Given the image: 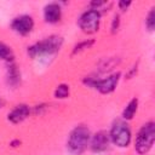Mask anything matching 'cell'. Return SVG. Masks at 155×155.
Listing matches in <instances>:
<instances>
[{"instance_id":"6da1fadb","label":"cell","mask_w":155,"mask_h":155,"mask_svg":"<svg viewBox=\"0 0 155 155\" xmlns=\"http://www.w3.org/2000/svg\"><path fill=\"white\" fill-rule=\"evenodd\" d=\"M90 139H91L90 130L86 126L80 125V126H76L70 132L67 147L70 153L79 155L87 148V145L90 144Z\"/></svg>"},{"instance_id":"7a4b0ae2","label":"cell","mask_w":155,"mask_h":155,"mask_svg":"<svg viewBox=\"0 0 155 155\" xmlns=\"http://www.w3.org/2000/svg\"><path fill=\"white\" fill-rule=\"evenodd\" d=\"M63 45V39L57 35L48 36L33 46L28 47V53L31 57H38V56H45V54H52L56 53L61 50Z\"/></svg>"},{"instance_id":"3957f363","label":"cell","mask_w":155,"mask_h":155,"mask_svg":"<svg viewBox=\"0 0 155 155\" xmlns=\"http://www.w3.org/2000/svg\"><path fill=\"white\" fill-rule=\"evenodd\" d=\"M154 139H155V125L153 121H149L144 124L139 130L136 137L134 149L139 154H145L151 149L154 144Z\"/></svg>"},{"instance_id":"277c9868","label":"cell","mask_w":155,"mask_h":155,"mask_svg":"<svg viewBox=\"0 0 155 155\" xmlns=\"http://www.w3.org/2000/svg\"><path fill=\"white\" fill-rule=\"evenodd\" d=\"M109 138L115 145H117L120 148L128 147V144L131 142V138H132L130 126L125 121L114 122V125L110 130V133H109Z\"/></svg>"},{"instance_id":"5b68a950","label":"cell","mask_w":155,"mask_h":155,"mask_svg":"<svg viewBox=\"0 0 155 155\" xmlns=\"http://www.w3.org/2000/svg\"><path fill=\"white\" fill-rule=\"evenodd\" d=\"M101 12L98 10L91 8L84 12L79 18V27L86 34H93L99 29Z\"/></svg>"},{"instance_id":"8992f818","label":"cell","mask_w":155,"mask_h":155,"mask_svg":"<svg viewBox=\"0 0 155 155\" xmlns=\"http://www.w3.org/2000/svg\"><path fill=\"white\" fill-rule=\"evenodd\" d=\"M120 76V73H114L104 79H87L85 80V82L86 85L98 90L101 93H110L116 88Z\"/></svg>"},{"instance_id":"52a82bcc","label":"cell","mask_w":155,"mask_h":155,"mask_svg":"<svg viewBox=\"0 0 155 155\" xmlns=\"http://www.w3.org/2000/svg\"><path fill=\"white\" fill-rule=\"evenodd\" d=\"M12 29L19 34V35H27L29 34L33 28H34V21L30 16L28 15H21L16 18H13L12 23H11Z\"/></svg>"},{"instance_id":"ba28073f","label":"cell","mask_w":155,"mask_h":155,"mask_svg":"<svg viewBox=\"0 0 155 155\" xmlns=\"http://www.w3.org/2000/svg\"><path fill=\"white\" fill-rule=\"evenodd\" d=\"M110 143L109 133L105 131H99L96 134H93L90 139V147L94 153H102L108 149Z\"/></svg>"},{"instance_id":"9c48e42d","label":"cell","mask_w":155,"mask_h":155,"mask_svg":"<svg viewBox=\"0 0 155 155\" xmlns=\"http://www.w3.org/2000/svg\"><path fill=\"white\" fill-rule=\"evenodd\" d=\"M29 114H30V109L27 104H18L8 113L7 119L12 124H19V122L24 121L29 116Z\"/></svg>"},{"instance_id":"30bf717a","label":"cell","mask_w":155,"mask_h":155,"mask_svg":"<svg viewBox=\"0 0 155 155\" xmlns=\"http://www.w3.org/2000/svg\"><path fill=\"white\" fill-rule=\"evenodd\" d=\"M62 17V8L57 2L47 4L44 8V18L47 23H57Z\"/></svg>"},{"instance_id":"8fae6325","label":"cell","mask_w":155,"mask_h":155,"mask_svg":"<svg viewBox=\"0 0 155 155\" xmlns=\"http://www.w3.org/2000/svg\"><path fill=\"white\" fill-rule=\"evenodd\" d=\"M137 108H138V99L137 98H133L128 102V104L125 107L124 111H122V117L125 120H131L133 117V115L136 114L137 111Z\"/></svg>"},{"instance_id":"7c38bea8","label":"cell","mask_w":155,"mask_h":155,"mask_svg":"<svg viewBox=\"0 0 155 155\" xmlns=\"http://www.w3.org/2000/svg\"><path fill=\"white\" fill-rule=\"evenodd\" d=\"M7 79H8V82L11 85H16L19 81V71H18V69H17V67H16V64L13 62H10V64H8Z\"/></svg>"},{"instance_id":"4fadbf2b","label":"cell","mask_w":155,"mask_h":155,"mask_svg":"<svg viewBox=\"0 0 155 155\" xmlns=\"http://www.w3.org/2000/svg\"><path fill=\"white\" fill-rule=\"evenodd\" d=\"M0 59L6 61L8 63L12 62V59H13V52H12V50L7 45H5L4 42H1V41H0Z\"/></svg>"},{"instance_id":"5bb4252c","label":"cell","mask_w":155,"mask_h":155,"mask_svg":"<svg viewBox=\"0 0 155 155\" xmlns=\"http://www.w3.org/2000/svg\"><path fill=\"white\" fill-rule=\"evenodd\" d=\"M69 96V86L68 85H64V84H62V85H59V86H57V88H56V91H54V97L56 98H67Z\"/></svg>"},{"instance_id":"9a60e30c","label":"cell","mask_w":155,"mask_h":155,"mask_svg":"<svg viewBox=\"0 0 155 155\" xmlns=\"http://www.w3.org/2000/svg\"><path fill=\"white\" fill-rule=\"evenodd\" d=\"M145 24L148 27L149 30H153L154 29V25H155V13H154V8H151V11L148 13V17L145 19Z\"/></svg>"},{"instance_id":"2e32d148","label":"cell","mask_w":155,"mask_h":155,"mask_svg":"<svg viewBox=\"0 0 155 155\" xmlns=\"http://www.w3.org/2000/svg\"><path fill=\"white\" fill-rule=\"evenodd\" d=\"M93 44V40H90V41H84V42H80L79 45H76L74 47V51L73 53H76V52H80V51H84L85 48H88L91 45Z\"/></svg>"},{"instance_id":"e0dca14e","label":"cell","mask_w":155,"mask_h":155,"mask_svg":"<svg viewBox=\"0 0 155 155\" xmlns=\"http://www.w3.org/2000/svg\"><path fill=\"white\" fill-rule=\"evenodd\" d=\"M130 5H131L130 1H120V2H119V7H120V10H126Z\"/></svg>"}]
</instances>
